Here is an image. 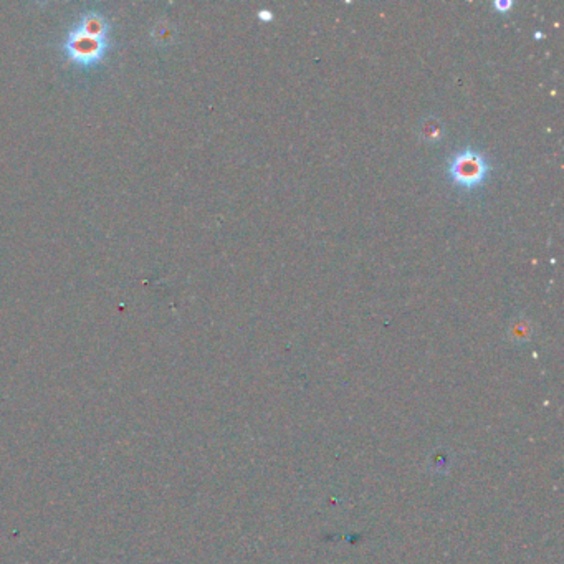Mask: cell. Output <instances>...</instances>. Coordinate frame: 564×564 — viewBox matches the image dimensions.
Returning <instances> with one entry per match:
<instances>
[{"label": "cell", "instance_id": "obj_4", "mask_svg": "<svg viewBox=\"0 0 564 564\" xmlns=\"http://www.w3.org/2000/svg\"><path fill=\"white\" fill-rule=\"evenodd\" d=\"M258 19H260V20H265V22H268V20L273 19V14H271L270 10H260V12H258Z\"/></svg>", "mask_w": 564, "mask_h": 564}, {"label": "cell", "instance_id": "obj_1", "mask_svg": "<svg viewBox=\"0 0 564 564\" xmlns=\"http://www.w3.org/2000/svg\"><path fill=\"white\" fill-rule=\"evenodd\" d=\"M490 171L487 159L473 149H465L448 164V176L463 189H473L482 184Z\"/></svg>", "mask_w": 564, "mask_h": 564}, {"label": "cell", "instance_id": "obj_2", "mask_svg": "<svg viewBox=\"0 0 564 564\" xmlns=\"http://www.w3.org/2000/svg\"><path fill=\"white\" fill-rule=\"evenodd\" d=\"M433 123H435V119H429V121L424 124V128H422V136H425L429 141H435L442 136L440 126H438V124L437 126H433Z\"/></svg>", "mask_w": 564, "mask_h": 564}, {"label": "cell", "instance_id": "obj_3", "mask_svg": "<svg viewBox=\"0 0 564 564\" xmlns=\"http://www.w3.org/2000/svg\"><path fill=\"white\" fill-rule=\"evenodd\" d=\"M493 7L497 9L500 14H506L511 7H513V2H510V0H506V2H501V0H498V2L493 4Z\"/></svg>", "mask_w": 564, "mask_h": 564}]
</instances>
